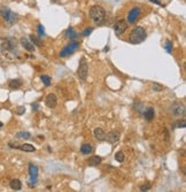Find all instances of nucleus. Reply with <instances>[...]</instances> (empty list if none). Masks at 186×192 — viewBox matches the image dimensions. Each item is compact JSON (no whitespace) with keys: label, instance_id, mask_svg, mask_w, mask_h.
Wrapping results in <instances>:
<instances>
[{"label":"nucleus","instance_id":"nucleus-1","mask_svg":"<svg viewBox=\"0 0 186 192\" xmlns=\"http://www.w3.org/2000/svg\"><path fill=\"white\" fill-rule=\"evenodd\" d=\"M106 11L99 5H94L90 8V17L95 24H101L106 20Z\"/></svg>","mask_w":186,"mask_h":192},{"label":"nucleus","instance_id":"nucleus-2","mask_svg":"<svg viewBox=\"0 0 186 192\" xmlns=\"http://www.w3.org/2000/svg\"><path fill=\"white\" fill-rule=\"evenodd\" d=\"M147 33L146 30L143 27H136L131 31L130 36H129V41L131 44H134V45H138V44H141L143 41L146 39Z\"/></svg>","mask_w":186,"mask_h":192},{"label":"nucleus","instance_id":"nucleus-3","mask_svg":"<svg viewBox=\"0 0 186 192\" xmlns=\"http://www.w3.org/2000/svg\"><path fill=\"white\" fill-rule=\"evenodd\" d=\"M0 15H1V17H2L9 26L14 24V23L18 20L17 14L13 13L8 7H2V8L0 9Z\"/></svg>","mask_w":186,"mask_h":192},{"label":"nucleus","instance_id":"nucleus-4","mask_svg":"<svg viewBox=\"0 0 186 192\" xmlns=\"http://www.w3.org/2000/svg\"><path fill=\"white\" fill-rule=\"evenodd\" d=\"M78 48H80V41H71L67 46H65V47L61 50L60 56H61V58H67V56H69V55L74 54Z\"/></svg>","mask_w":186,"mask_h":192},{"label":"nucleus","instance_id":"nucleus-5","mask_svg":"<svg viewBox=\"0 0 186 192\" xmlns=\"http://www.w3.org/2000/svg\"><path fill=\"white\" fill-rule=\"evenodd\" d=\"M169 112L173 114V116L180 117V116H184L186 114V108L182 102L176 101V102L171 104V106H170V108H169Z\"/></svg>","mask_w":186,"mask_h":192},{"label":"nucleus","instance_id":"nucleus-6","mask_svg":"<svg viewBox=\"0 0 186 192\" xmlns=\"http://www.w3.org/2000/svg\"><path fill=\"white\" fill-rule=\"evenodd\" d=\"M77 74L80 76V78L82 81H85L87 78V74H89V66H87V62L85 60V58H82L80 61V65H78V70H77Z\"/></svg>","mask_w":186,"mask_h":192},{"label":"nucleus","instance_id":"nucleus-7","mask_svg":"<svg viewBox=\"0 0 186 192\" xmlns=\"http://www.w3.org/2000/svg\"><path fill=\"white\" fill-rule=\"evenodd\" d=\"M29 175H30L29 185L35 186L37 184V181H38V167L33 164H30L29 165Z\"/></svg>","mask_w":186,"mask_h":192},{"label":"nucleus","instance_id":"nucleus-8","mask_svg":"<svg viewBox=\"0 0 186 192\" xmlns=\"http://www.w3.org/2000/svg\"><path fill=\"white\" fill-rule=\"evenodd\" d=\"M128 21H125L124 18H121L119 21H116V23H115V26H114V31H115V33L116 35H122L123 32H125L126 31V29H128Z\"/></svg>","mask_w":186,"mask_h":192},{"label":"nucleus","instance_id":"nucleus-9","mask_svg":"<svg viewBox=\"0 0 186 192\" xmlns=\"http://www.w3.org/2000/svg\"><path fill=\"white\" fill-rule=\"evenodd\" d=\"M120 137H121L120 132L113 130V131H109L108 134H106V138H105V140H107L109 144H115V143H117V142L120 140Z\"/></svg>","mask_w":186,"mask_h":192},{"label":"nucleus","instance_id":"nucleus-10","mask_svg":"<svg viewBox=\"0 0 186 192\" xmlns=\"http://www.w3.org/2000/svg\"><path fill=\"white\" fill-rule=\"evenodd\" d=\"M45 104L48 108H55L58 105V97L55 96L54 93H50L47 95L45 98Z\"/></svg>","mask_w":186,"mask_h":192},{"label":"nucleus","instance_id":"nucleus-11","mask_svg":"<svg viewBox=\"0 0 186 192\" xmlns=\"http://www.w3.org/2000/svg\"><path fill=\"white\" fill-rule=\"evenodd\" d=\"M140 15V8L139 7H133L132 9L128 14V22L129 23H134Z\"/></svg>","mask_w":186,"mask_h":192},{"label":"nucleus","instance_id":"nucleus-12","mask_svg":"<svg viewBox=\"0 0 186 192\" xmlns=\"http://www.w3.org/2000/svg\"><path fill=\"white\" fill-rule=\"evenodd\" d=\"M1 47H2V50H6V51L11 52V51H14V50H15L16 43H15L14 39H7V41H5L2 43Z\"/></svg>","mask_w":186,"mask_h":192},{"label":"nucleus","instance_id":"nucleus-13","mask_svg":"<svg viewBox=\"0 0 186 192\" xmlns=\"http://www.w3.org/2000/svg\"><path fill=\"white\" fill-rule=\"evenodd\" d=\"M21 45L27 50L28 52H35V45L29 41L28 38H21Z\"/></svg>","mask_w":186,"mask_h":192},{"label":"nucleus","instance_id":"nucleus-14","mask_svg":"<svg viewBox=\"0 0 186 192\" xmlns=\"http://www.w3.org/2000/svg\"><path fill=\"white\" fill-rule=\"evenodd\" d=\"M144 117H145V120L146 121H153V119H154V115H155V112H154V108L153 107H148L146 110H144Z\"/></svg>","mask_w":186,"mask_h":192},{"label":"nucleus","instance_id":"nucleus-15","mask_svg":"<svg viewBox=\"0 0 186 192\" xmlns=\"http://www.w3.org/2000/svg\"><path fill=\"white\" fill-rule=\"evenodd\" d=\"M93 134H94L95 139H98L99 142H102V140H105V138H106V132H105L101 128H95Z\"/></svg>","mask_w":186,"mask_h":192},{"label":"nucleus","instance_id":"nucleus-16","mask_svg":"<svg viewBox=\"0 0 186 192\" xmlns=\"http://www.w3.org/2000/svg\"><path fill=\"white\" fill-rule=\"evenodd\" d=\"M101 162H102V158L101 156H98V155H93L91 158H89V160H87L89 166H92V167L99 166Z\"/></svg>","mask_w":186,"mask_h":192},{"label":"nucleus","instance_id":"nucleus-17","mask_svg":"<svg viewBox=\"0 0 186 192\" xmlns=\"http://www.w3.org/2000/svg\"><path fill=\"white\" fill-rule=\"evenodd\" d=\"M9 186H11V189L14 190V191H20L22 189V183H21L20 179L14 178L9 182Z\"/></svg>","mask_w":186,"mask_h":192},{"label":"nucleus","instance_id":"nucleus-18","mask_svg":"<svg viewBox=\"0 0 186 192\" xmlns=\"http://www.w3.org/2000/svg\"><path fill=\"white\" fill-rule=\"evenodd\" d=\"M93 147L90 143H84L82 146H80V153L84 154V155H87L90 153H92Z\"/></svg>","mask_w":186,"mask_h":192},{"label":"nucleus","instance_id":"nucleus-19","mask_svg":"<svg viewBox=\"0 0 186 192\" xmlns=\"http://www.w3.org/2000/svg\"><path fill=\"white\" fill-rule=\"evenodd\" d=\"M8 85H9V89H12V90H17V89H20V87L22 86V81L18 80V78H15V80L9 81Z\"/></svg>","mask_w":186,"mask_h":192},{"label":"nucleus","instance_id":"nucleus-20","mask_svg":"<svg viewBox=\"0 0 186 192\" xmlns=\"http://www.w3.org/2000/svg\"><path fill=\"white\" fill-rule=\"evenodd\" d=\"M66 37L68 39H70V41H72V39H75V38H77L78 37V33L72 29V28H69L68 30L66 31Z\"/></svg>","mask_w":186,"mask_h":192},{"label":"nucleus","instance_id":"nucleus-21","mask_svg":"<svg viewBox=\"0 0 186 192\" xmlns=\"http://www.w3.org/2000/svg\"><path fill=\"white\" fill-rule=\"evenodd\" d=\"M18 150H21L23 152H35L36 151V147L32 146L31 144H22V145H20Z\"/></svg>","mask_w":186,"mask_h":192},{"label":"nucleus","instance_id":"nucleus-22","mask_svg":"<svg viewBox=\"0 0 186 192\" xmlns=\"http://www.w3.org/2000/svg\"><path fill=\"white\" fill-rule=\"evenodd\" d=\"M30 41L31 43L33 44V45H37V46H43V44H41V41H40V37H37V36H35V35H30Z\"/></svg>","mask_w":186,"mask_h":192},{"label":"nucleus","instance_id":"nucleus-23","mask_svg":"<svg viewBox=\"0 0 186 192\" xmlns=\"http://www.w3.org/2000/svg\"><path fill=\"white\" fill-rule=\"evenodd\" d=\"M186 127V122H185V119H182V120H178L177 122H175L173 123V129H176V128H185Z\"/></svg>","mask_w":186,"mask_h":192},{"label":"nucleus","instance_id":"nucleus-24","mask_svg":"<svg viewBox=\"0 0 186 192\" xmlns=\"http://www.w3.org/2000/svg\"><path fill=\"white\" fill-rule=\"evenodd\" d=\"M151 2H154V4H156V5H159V6H162V7H165L171 0H149Z\"/></svg>","mask_w":186,"mask_h":192},{"label":"nucleus","instance_id":"nucleus-25","mask_svg":"<svg viewBox=\"0 0 186 192\" xmlns=\"http://www.w3.org/2000/svg\"><path fill=\"white\" fill-rule=\"evenodd\" d=\"M133 108L136 110H138L140 114H143L144 113V105L141 104V102H139V101H137V102H134V105H133Z\"/></svg>","mask_w":186,"mask_h":192},{"label":"nucleus","instance_id":"nucleus-26","mask_svg":"<svg viewBox=\"0 0 186 192\" xmlns=\"http://www.w3.org/2000/svg\"><path fill=\"white\" fill-rule=\"evenodd\" d=\"M40 80H41V82L44 83L46 86H50V85H51V82H52V81H51V77L47 76V75H43V76L40 77Z\"/></svg>","mask_w":186,"mask_h":192},{"label":"nucleus","instance_id":"nucleus-27","mask_svg":"<svg viewBox=\"0 0 186 192\" xmlns=\"http://www.w3.org/2000/svg\"><path fill=\"white\" fill-rule=\"evenodd\" d=\"M163 89L164 87L161 84H158V83H153L152 84V90L155 91V92H161V91H163Z\"/></svg>","mask_w":186,"mask_h":192},{"label":"nucleus","instance_id":"nucleus-28","mask_svg":"<svg viewBox=\"0 0 186 192\" xmlns=\"http://www.w3.org/2000/svg\"><path fill=\"white\" fill-rule=\"evenodd\" d=\"M115 160L117 161V162H123L124 161V153L123 152H117V153H115Z\"/></svg>","mask_w":186,"mask_h":192},{"label":"nucleus","instance_id":"nucleus-29","mask_svg":"<svg viewBox=\"0 0 186 192\" xmlns=\"http://www.w3.org/2000/svg\"><path fill=\"white\" fill-rule=\"evenodd\" d=\"M17 138H22V139H30L31 138V134L30 132H18L16 135Z\"/></svg>","mask_w":186,"mask_h":192},{"label":"nucleus","instance_id":"nucleus-30","mask_svg":"<svg viewBox=\"0 0 186 192\" xmlns=\"http://www.w3.org/2000/svg\"><path fill=\"white\" fill-rule=\"evenodd\" d=\"M37 31H38L39 37H45V36H46V33H45V29H44V27H43L41 24H39V26L37 27Z\"/></svg>","mask_w":186,"mask_h":192},{"label":"nucleus","instance_id":"nucleus-31","mask_svg":"<svg viewBox=\"0 0 186 192\" xmlns=\"http://www.w3.org/2000/svg\"><path fill=\"white\" fill-rule=\"evenodd\" d=\"M151 189H152V185H151V183H145L144 185H141V186H140V191H143V192L149 191Z\"/></svg>","mask_w":186,"mask_h":192},{"label":"nucleus","instance_id":"nucleus-32","mask_svg":"<svg viewBox=\"0 0 186 192\" xmlns=\"http://www.w3.org/2000/svg\"><path fill=\"white\" fill-rule=\"evenodd\" d=\"M164 47H165V50H167V52H168V53H171V51H173V45H171V41H165Z\"/></svg>","mask_w":186,"mask_h":192},{"label":"nucleus","instance_id":"nucleus-33","mask_svg":"<svg viewBox=\"0 0 186 192\" xmlns=\"http://www.w3.org/2000/svg\"><path fill=\"white\" fill-rule=\"evenodd\" d=\"M92 31H93L92 28H89V29H85V30H84V31L82 32V35H83L84 37H86V36H89V35H90V33H91Z\"/></svg>","mask_w":186,"mask_h":192},{"label":"nucleus","instance_id":"nucleus-34","mask_svg":"<svg viewBox=\"0 0 186 192\" xmlns=\"http://www.w3.org/2000/svg\"><path fill=\"white\" fill-rule=\"evenodd\" d=\"M8 146H9L11 149H17V150H18L20 144H18V143H16V142H15V143H14V142H11V143L8 144Z\"/></svg>","mask_w":186,"mask_h":192},{"label":"nucleus","instance_id":"nucleus-35","mask_svg":"<svg viewBox=\"0 0 186 192\" xmlns=\"http://www.w3.org/2000/svg\"><path fill=\"white\" fill-rule=\"evenodd\" d=\"M26 112V108L24 107H22V106H20L18 107V110H17V114H23Z\"/></svg>","mask_w":186,"mask_h":192},{"label":"nucleus","instance_id":"nucleus-36","mask_svg":"<svg viewBox=\"0 0 186 192\" xmlns=\"http://www.w3.org/2000/svg\"><path fill=\"white\" fill-rule=\"evenodd\" d=\"M38 107H39L38 104H32V110H33V112H37V110H38Z\"/></svg>","mask_w":186,"mask_h":192},{"label":"nucleus","instance_id":"nucleus-37","mask_svg":"<svg viewBox=\"0 0 186 192\" xmlns=\"http://www.w3.org/2000/svg\"><path fill=\"white\" fill-rule=\"evenodd\" d=\"M2 125H4V124H2V122H0V129L2 128Z\"/></svg>","mask_w":186,"mask_h":192},{"label":"nucleus","instance_id":"nucleus-38","mask_svg":"<svg viewBox=\"0 0 186 192\" xmlns=\"http://www.w3.org/2000/svg\"><path fill=\"white\" fill-rule=\"evenodd\" d=\"M59 0H52V2H58Z\"/></svg>","mask_w":186,"mask_h":192}]
</instances>
